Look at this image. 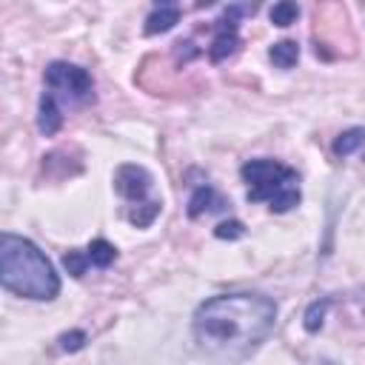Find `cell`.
Masks as SVG:
<instances>
[{
  "label": "cell",
  "instance_id": "cell-1",
  "mask_svg": "<svg viewBox=\"0 0 365 365\" xmlns=\"http://www.w3.org/2000/svg\"><path fill=\"white\" fill-rule=\"evenodd\" d=\"M277 302L262 294H220L194 311L197 345L220 359L240 362L251 356L274 331Z\"/></svg>",
  "mask_w": 365,
  "mask_h": 365
},
{
  "label": "cell",
  "instance_id": "cell-2",
  "mask_svg": "<svg viewBox=\"0 0 365 365\" xmlns=\"http://www.w3.org/2000/svg\"><path fill=\"white\" fill-rule=\"evenodd\" d=\"M0 282L6 291L37 302H48L60 294V277L48 257L31 240L9 231L0 234Z\"/></svg>",
  "mask_w": 365,
  "mask_h": 365
},
{
  "label": "cell",
  "instance_id": "cell-3",
  "mask_svg": "<svg viewBox=\"0 0 365 365\" xmlns=\"http://www.w3.org/2000/svg\"><path fill=\"white\" fill-rule=\"evenodd\" d=\"M240 174L248 182V200L251 202H259V200H268L271 202L279 191L294 188L299 182V177H297L294 168H288V165H282L277 160H265V157L248 160L240 168Z\"/></svg>",
  "mask_w": 365,
  "mask_h": 365
},
{
  "label": "cell",
  "instance_id": "cell-4",
  "mask_svg": "<svg viewBox=\"0 0 365 365\" xmlns=\"http://www.w3.org/2000/svg\"><path fill=\"white\" fill-rule=\"evenodd\" d=\"M46 86L51 88V94H63L74 103H83V100H91V91H94V83H91V74L80 66H71V63H51L46 68Z\"/></svg>",
  "mask_w": 365,
  "mask_h": 365
},
{
  "label": "cell",
  "instance_id": "cell-5",
  "mask_svg": "<svg viewBox=\"0 0 365 365\" xmlns=\"http://www.w3.org/2000/svg\"><path fill=\"white\" fill-rule=\"evenodd\" d=\"M237 14H240V9H225V14L217 20L214 40L208 46L211 63H222V60H228L237 51V43H240V37H237V26H240L237 23Z\"/></svg>",
  "mask_w": 365,
  "mask_h": 365
},
{
  "label": "cell",
  "instance_id": "cell-6",
  "mask_svg": "<svg viewBox=\"0 0 365 365\" xmlns=\"http://www.w3.org/2000/svg\"><path fill=\"white\" fill-rule=\"evenodd\" d=\"M114 188L120 191V197H125L131 202H143L145 194H148V188H151V174L143 165L125 163L114 174Z\"/></svg>",
  "mask_w": 365,
  "mask_h": 365
},
{
  "label": "cell",
  "instance_id": "cell-7",
  "mask_svg": "<svg viewBox=\"0 0 365 365\" xmlns=\"http://www.w3.org/2000/svg\"><path fill=\"white\" fill-rule=\"evenodd\" d=\"M177 23H180V6L177 3H157L151 9V14L145 17L143 31L145 34H163V31L174 29Z\"/></svg>",
  "mask_w": 365,
  "mask_h": 365
},
{
  "label": "cell",
  "instance_id": "cell-8",
  "mask_svg": "<svg viewBox=\"0 0 365 365\" xmlns=\"http://www.w3.org/2000/svg\"><path fill=\"white\" fill-rule=\"evenodd\" d=\"M60 125H63V111H60V106H57V97H54L51 91H46V94L40 97L37 128H40L46 137H51V134H57V131H60Z\"/></svg>",
  "mask_w": 365,
  "mask_h": 365
},
{
  "label": "cell",
  "instance_id": "cell-9",
  "mask_svg": "<svg viewBox=\"0 0 365 365\" xmlns=\"http://www.w3.org/2000/svg\"><path fill=\"white\" fill-rule=\"evenodd\" d=\"M220 205L222 202H220V197H217V191L211 185H197L194 194H191V200H188V217L197 220L202 211H214Z\"/></svg>",
  "mask_w": 365,
  "mask_h": 365
},
{
  "label": "cell",
  "instance_id": "cell-10",
  "mask_svg": "<svg viewBox=\"0 0 365 365\" xmlns=\"http://www.w3.org/2000/svg\"><path fill=\"white\" fill-rule=\"evenodd\" d=\"M268 57H271V63H274L277 68H291V66H297V60H299V46H297L294 40H279V43L271 46Z\"/></svg>",
  "mask_w": 365,
  "mask_h": 365
},
{
  "label": "cell",
  "instance_id": "cell-11",
  "mask_svg": "<svg viewBox=\"0 0 365 365\" xmlns=\"http://www.w3.org/2000/svg\"><path fill=\"white\" fill-rule=\"evenodd\" d=\"M86 257H88V262L94 268H108L114 262V257H117V248L108 240H91L88 248H86Z\"/></svg>",
  "mask_w": 365,
  "mask_h": 365
},
{
  "label": "cell",
  "instance_id": "cell-12",
  "mask_svg": "<svg viewBox=\"0 0 365 365\" xmlns=\"http://www.w3.org/2000/svg\"><path fill=\"white\" fill-rule=\"evenodd\" d=\"M362 143H365V128H348V131H342V134L334 140V154H336V157H348V154H354Z\"/></svg>",
  "mask_w": 365,
  "mask_h": 365
},
{
  "label": "cell",
  "instance_id": "cell-13",
  "mask_svg": "<svg viewBox=\"0 0 365 365\" xmlns=\"http://www.w3.org/2000/svg\"><path fill=\"white\" fill-rule=\"evenodd\" d=\"M297 17H299V6L291 3V0H282V3H274L271 6V23L279 26V29L297 23Z\"/></svg>",
  "mask_w": 365,
  "mask_h": 365
},
{
  "label": "cell",
  "instance_id": "cell-14",
  "mask_svg": "<svg viewBox=\"0 0 365 365\" xmlns=\"http://www.w3.org/2000/svg\"><path fill=\"white\" fill-rule=\"evenodd\" d=\"M157 214H160V202H157V200H148V202H140V205L128 214V220H131V225H137V228H148Z\"/></svg>",
  "mask_w": 365,
  "mask_h": 365
},
{
  "label": "cell",
  "instance_id": "cell-15",
  "mask_svg": "<svg viewBox=\"0 0 365 365\" xmlns=\"http://www.w3.org/2000/svg\"><path fill=\"white\" fill-rule=\"evenodd\" d=\"M299 185H294V188H285V191H279L271 202H268V208L274 211V214H285V211H291L294 205H299Z\"/></svg>",
  "mask_w": 365,
  "mask_h": 365
},
{
  "label": "cell",
  "instance_id": "cell-16",
  "mask_svg": "<svg viewBox=\"0 0 365 365\" xmlns=\"http://www.w3.org/2000/svg\"><path fill=\"white\" fill-rule=\"evenodd\" d=\"M325 311H328V299H317V302L308 305V311H305V331H308V334H317V331L322 328Z\"/></svg>",
  "mask_w": 365,
  "mask_h": 365
},
{
  "label": "cell",
  "instance_id": "cell-17",
  "mask_svg": "<svg viewBox=\"0 0 365 365\" xmlns=\"http://www.w3.org/2000/svg\"><path fill=\"white\" fill-rule=\"evenodd\" d=\"M63 265H66V271H68L71 277H77V279H80L91 262H88L86 251H68V254H63Z\"/></svg>",
  "mask_w": 365,
  "mask_h": 365
},
{
  "label": "cell",
  "instance_id": "cell-18",
  "mask_svg": "<svg viewBox=\"0 0 365 365\" xmlns=\"http://www.w3.org/2000/svg\"><path fill=\"white\" fill-rule=\"evenodd\" d=\"M214 237L217 240H240V237H245V225L240 220H222L214 228Z\"/></svg>",
  "mask_w": 365,
  "mask_h": 365
},
{
  "label": "cell",
  "instance_id": "cell-19",
  "mask_svg": "<svg viewBox=\"0 0 365 365\" xmlns=\"http://www.w3.org/2000/svg\"><path fill=\"white\" fill-rule=\"evenodd\" d=\"M86 331H68V334H63L60 336V348L63 351H68V354H74V351H80L83 345H86Z\"/></svg>",
  "mask_w": 365,
  "mask_h": 365
}]
</instances>
